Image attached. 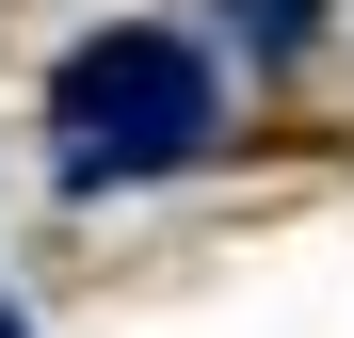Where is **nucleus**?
I'll use <instances>...</instances> for the list:
<instances>
[{
  "label": "nucleus",
  "mask_w": 354,
  "mask_h": 338,
  "mask_svg": "<svg viewBox=\"0 0 354 338\" xmlns=\"http://www.w3.org/2000/svg\"><path fill=\"white\" fill-rule=\"evenodd\" d=\"M225 129V81L194 65L177 32H81L65 81H48V161H65V194H129V178H177V161H209Z\"/></svg>",
  "instance_id": "1"
},
{
  "label": "nucleus",
  "mask_w": 354,
  "mask_h": 338,
  "mask_svg": "<svg viewBox=\"0 0 354 338\" xmlns=\"http://www.w3.org/2000/svg\"><path fill=\"white\" fill-rule=\"evenodd\" d=\"M225 32H242V65H290L322 32V0H225Z\"/></svg>",
  "instance_id": "2"
},
{
  "label": "nucleus",
  "mask_w": 354,
  "mask_h": 338,
  "mask_svg": "<svg viewBox=\"0 0 354 338\" xmlns=\"http://www.w3.org/2000/svg\"><path fill=\"white\" fill-rule=\"evenodd\" d=\"M0 338H32V322H17V290H0Z\"/></svg>",
  "instance_id": "3"
}]
</instances>
